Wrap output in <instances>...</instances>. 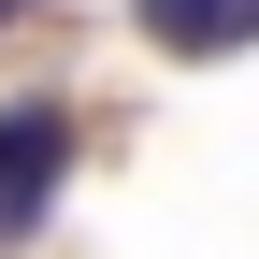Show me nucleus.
Instances as JSON below:
<instances>
[{"instance_id": "nucleus-1", "label": "nucleus", "mask_w": 259, "mask_h": 259, "mask_svg": "<svg viewBox=\"0 0 259 259\" xmlns=\"http://www.w3.org/2000/svg\"><path fill=\"white\" fill-rule=\"evenodd\" d=\"M58 187H72V101H0V245L44 231Z\"/></svg>"}, {"instance_id": "nucleus-2", "label": "nucleus", "mask_w": 259, "mask_h": 259, "mask_svg": "<svg viewBox=\"0 0 259 259\" xmlns=\"http://www.w3.org/2000/svg\"><path fill=\"white\" fill-rule=\"evenodd\" d=\"M130 29H144L158 58H245L259 44V0H130Z\"/></svg>"}, {"instance_id": "nucleus-3", "label": "nucleus", "mask_w": 259, "mask_h": 259, "mask_svg": "<svg viewBox=\"0 0 259 259\" xmlns=\"http://www.w3.org/2000/svg\"><path fill=\"white\" fill-rule=\"evenodd\" d=\"M0 29H15V0H0Z\"/></svg>"}]
</instances>
